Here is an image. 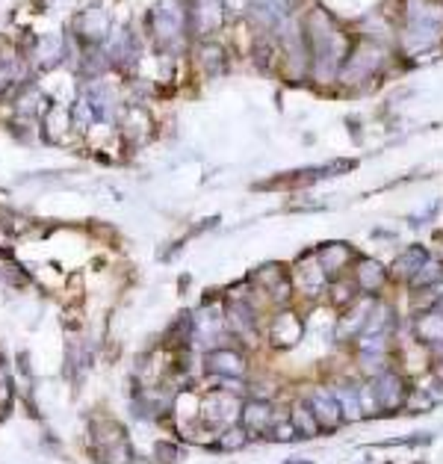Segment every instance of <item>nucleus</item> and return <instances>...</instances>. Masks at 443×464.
Returning <instances> with one entry per match:
<instances>
[{
	"mask_svg": "<svg viewBox=\"0 0 443 464\" xmlns=\"http://www.w3.org/2000/svg\"><path fill=\"white\" fill-rule=\"evenodd\" d=\"M310 411L317 414L319 423H328V429H334V423L340 420V409H337V402H334L331 397H328V393H317V399H313Z\"/></svg>",
	"mask_w": 443,
	"mask_h": 464,
	"instance_id": "f257e3e1",
	"label": "nucleus"
},
{
	"mask_svg": "<svg viewBox=\"0 0 443 464\" xmlns=\"http://www.w3.org/2000/svg\"><path fill=\"white\" fill-rule=\"evenodd\" d=\"M358 281H361V287H366V290H378L384 284V270L376 260H364L361 270H358Z\"/></svg>",
	"mask_w": 443,
	"mask_h": 464,
	"instance_id": "f03ea898",
	"label": "nucleus"
},
{
	"mask_svg": "<svg viewBox=\"0 0 443 464\" xmlns=\"http://www.w3.org/2000/svg\"><path fill=\"white\" fill-rule=\"evenodd\" d=\"M210 370H222V373H242V361H239V355H234V352H216L210 358Z\"/></svg>",
	"mask_w": 443,
	"mask_h": 464,
	"instance_id": "7ed1b4c3",
	"label": "nucleus"
},
{
	"mask_svg": "<svg viewBox=\"0 0 443 464\" xmlns=\"http://www.w3.org/2000/svg\"><path fill=\"white\" fill-rule=\"evenodd\" d=\"M246 417L251 420V423H257V429H263V426H269V420H272V409L263 405V402H254V405H249Z\"/></svg>",
	"mask_w": 443,
	"mask_h": 464,
	"instance_id": "20e7f679",
	"label": "nucleus"
}]
</instances>
